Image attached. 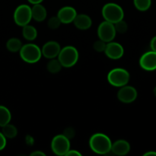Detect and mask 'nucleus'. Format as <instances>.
I'll use <instances>...</instances> for the list:
<instances>
[{"label":"nucleus","instance_id":"5","mask_svg":"<svg viewBox=\"0 0 156 156\" xmlns=\"http://www.w3.org/2000/svg\"><path fill=\"white\" fill-rule=\"evenodd\" d=\"M108 81L114 87H123L127 85L129 81V73L122 68L111 70L108 75Z\"/></svg>","mask_w":156,"mask_h":156},{"label":"nucleus","instance_id":"15","mask_svg":"<svg viewBox=\"0 0 156 156\" xmlns=\"http://www.w3.org/2000/svg\"><path fill=\"white\" fill-rule=\"evenodd\" d=\"M75 26L79 30H88L92 24V21L88 15L85 14L77 15L73 21Z\"/></svg>","mask_w":156,"mask_h":156},{"label":"nucleus","instance_id":"27","mask_svg":"<svg viewBox=\"0 0 156 156\" xmlns=\"http://www.w3.org/2000/svg\"><path fill=\"white\" fill-rule=\"evenodd\" d=\"M74 130H73L72 128H67V129H66L65 131H64L63 135H65L68 139H71L74 136Z\"/></svg>","mask_w":156,"mask_h":156},{"label":"nucleus","instance_id":"17","mask_svg":"<svg viewBox=\"0 0 156 156\" xmlns=\"http://www.w3.org/2000/svg\"><path fill=\"white\" fill-rule=\"evenodd\" d=\"M22 34L24 39L29 41H32L37 38V31L36 28H35L34 26L30 25V24H28L23 26Z\"/></svg>","mask_w":156,"mask_h":156},{"label":"nucleus","instance_id":"11","mask_svg":"<svg viewBox=\"0 0 156 156\" xmlns=\"http://www.w3.org/2000/svg\"><path fill=\"white\" fill-rule=\"evenodd\" d=\"M105 53L108 58L111 59H119L123 56L124 50L121 44L111 41L107 43Z\"/></svg>","mask_w":156,"mask_h":156},{"label":"nucleus","instance_id":"23","mask_svg":"<svg viewBox=\"0 0 156 156\" xmlns=\"http://www.w3.org/2000/svg\"><path fill=\"white\" fill-rule=\"evenodd\" d=\"M114 24V27H115L116 31L118 32L120 34H124L126 33V30L128 29L127 24L126 21H123V19L120 20V21L116 22Z\"/></svg>","mask_w":156,"mask_h":156},{"label":"nucleus","instance_id":"2","mask_svg":"<svg viewBox=\"0 0 156 156\" xmlns=\"http://www.w3.org/2000/svg\"><path fill=\"white\" fill-rule=\"evenodd\" d=\"M79 51L76 47L66 46L61 49L57 57L62 67L70 68L76 65L79 60Z\"/></svg>","mask_w":156,"mask_h":156},{"label":"nucleus","instance_id":"31","mask_svg":"<svg viewBox=\"0 0 156 156\" xmlns=\"http://www.w3.org/2000/svg\"><path fill=\"white\" fill-rule=\"evenodd\" d=\"M143 156H156V152H154V151H149V152H146V153L143 155Z\"/></svg>","mask_w":156,"mask_h":156},{"label":"nucleus","instance_id":"21","mask_svg":"<svg viewBox=\"0 0 156 156\" xmlns=\"http://www.w3.org/2000/svg\"><path fill=\"white\" fill-rule=\"evenodd\" d=\"M62 67V66L60 62H59V61L58 59H56L55 58L54 59H50V60L49 61L47 66V70L50 73H53V74H56V73L60 72Z\"/></svg>","mask_w":156,"mask_h":156},{"label":"nucleus","instance_id":"12","mask_svg":"<svg viewBox=\"0 0 156 156\" xmlns=\"http://www.w3.org/2000/svg\"><path fill=\"white\" fill-rule=\"evenodd\" d=\"M61 47L56 41H49L46 43L42 47V55L47 59H54L57 57L60 52Z\"/></svg>","mask_w":156,"mask_h":156},{"label":"nucleus","instance_id":"4","mask_svg":"<svg viewBox=\"0 0 156 156\" xmlns=\"http://www.w3.org/2000/svg\"><path fill=\"white\" fill-rule=\"evenodd\" d=\"M19 52L22 60L27 63L37 62L42 56V52L40 47L34 44H27L22 46Z\"/></svg>","mask_w":156,"mask_h":156},{"label":"nucleus","instance_id":"7","mask_svg":"<svg viewBox=\"0 0 156 156\" xmlns=\"http://www.w3.org/2000/svg\"><path fill=\"white\" fill-rule=\"evenodd\" d=\"M32 19L31 8L27 5H20L17 7L14 12V21L18 26H23L28 24Z\"/></svg>","mask_w":156,"mask_h":156},{"label":"nucleus","instance_id":"29","mask_svg":"<svg viewBox=\"0 0 156 156\" xmlns=\"http://www.w3.org/2000/svg\"><path fill=\"white\" fill-rule=\"evenodd\" d=\"M150 47L152 51L156 52V36L154 37L150 42Z\"/></svg>","mask_w":156,"mask_h":156},{"label":"nucleus","instance_id":"9","mask_svg":"<svg viewBox=\"0 0 156 156\" xmlns=\"http://www.w3.org/2000/svg\"><path fill=\"white\" fill-rule=\"evenodd\" d=\"M137 98V91L135 88L129 85L120 87L117 92V98L120 102L124 104H129L133 102Z\"/></svg>","mask_w":156,"mask_h":156},{"label":"nucleus","instance_id":"3","mask_svg":"<svg viewBox=\"0 0 156 156\" xmlns=\"http://www.w3.org/2000/svg\"><path fill=\"white\" fill-rule=\"evenodd\" d=\"M102 15L105 21L115 24L117 21L123 19L124 12L123 9L116 3H108L102 9Z\"/></svg>","mask_w":156,"mask_h":156},{"label":"nucleus","instance_id":"6","mask_svg":"<svg viewBox=\"0 0 156 156\" xmlns=\"http://www.w3.org/2000/svg\"><path fill=\"white\" fill-rule=\"evenodd\" d=\"M51 149L56 155H66V152L70 149L69 139L63 134L56 136L52 140Z\"/></svg>","mask_w":156,"mask_h":156},{"label":"nucleus","instance_id":"32","mask_svg":"<svg viewBox=\"0 0 156 156\" xmlns=\"http://www.w3.org/2000/svg\"><path fill=\"white\" fill-rule=\"evenodd\" d=\"M27 1H28L30 4L35 5V4H40V3L42 2L44 0H27Z\"/></svg>","mask_w":156,"mask_h":156},{"label":"nucleus","instance_id":"22","mask_svg":"<svg viewBox=\"0 0 156 156\" xmlns=\"http://www.w3.org/2000/svg\"><path fill=\"white\" fill-rule=\"evenodd\" d=\"M134 5L141 12H146L150 8L152 0H133Z\"/></svg>","mask_w":156,"mask_h":156},{"label":"nucleus","instance_id":"33","mask_svg":"<svg viewBox=\"0 0 156 156\" xmlns=\"http://www.w3.org/2000/svg\"><path fill=\"white\" fill-rule=\"evenodd\" d=\"M154 92H155V94L156 95V88H155V90H154Z\"/></svg>","mask_w":156,"mask_h":156},{"label":"nucleus","instance_id":"16","mask_svg":"<svg viewBox=\"0 0 156 156\" xmlns=\"http://www.w3.org/2000/svg\"><path fill=\"white\" fill-rule=\"evenodd\" d=\"M32 18L37 22H41L44 21L47 18V10L44 5L40 4L34 5L33 8L31 9Z\"/></svg>","mask_w":156,"mask_h":156},{"label":"nucleus","instance_id":"26","mask_svg":"<svg viewBox=\"0 0 156 156\" xmlns=\"http://www.w3.org/2000/svg\"><path fill=\"white\" fill-rule=\"evenodd\" d=\"M6 146V138L2 133L0 132V151L5 149Z\"/></svg>","mask_w":156,"mask_h":156},{"label":"nucleus","instance_id":"30","mask_svg":"<svg viewBox=\"0 0 156 156\" xmlns=\"http://www.w3.org/2000/svg\"><path fill=\"white\" fill-rule=\"evenodd\" d=\"M46 155L41 151H35V152H33L31 154H30V156H45Z\"/></svg>","mask_w":156,"mask_h":156},{"label":"nucleus","instance_id":"25","mask_svg":"<svg viewBox=\"0 0 156 156\" xmlns=\"http://www.w3.org/2000/svg\"><path fill=\"white\" fill-rule=\"evenodd\" d=\"M106 42L101 41V40H99V41H95V42L94 43L93 47H94V50H96L97 52H98V53H102V52H105V48H106Z\"/></svg>","mask_w":156,"mask_h":156},{"label":"nucleus","instance_id":"19","mask_svg":"<svg viewBox=\"0 0 156 156\" xmlns=\"http://www.w3.org/2000/svg\"><path fill=\"white\" fill-rule=\"evenodd\" d=\"M21 47H22V43L18 38H11L6 43L7 49L12 53H16V52L20 51Z\"/></svg>","mask_w":156,"mask_h":156},{"label":"nucleus","instance_id":"24","mask_svg":"<svg viewBox=\"0 0 156 156\" xmlns=\"http://www.w3.org/2000/svg\"><path fill=\"white\" fill-rule=\"evenodd\" d=\"M61 21H59V18L57 16L51 17L47 21V25L52 30H56L60 26Z\"/></svg>","mask_w":156,"mask_h":156},{"label":"nucleus","instance_id":"20","mask_svg":"<svg viewBox=\"0 0 156 156\" xmlns=\"http://www.w3.org/2000/svg\"><path fill=\"white\" fill-rule=\"evenodd\" d=\"M2 134L8 139H13L18 134V129L14 125L8 124L2 126Z\"/></svg>","mask_w":156,"mask_h":156},{"label":"nucleus","instance_id":"1","mask_svg":"<svg viewBox=\"0 0 156 156\" xmlns=\"http://www.w3.org/2000/svg\"><path fill=\"white\" fill-rule=\"evenodd\" d=\"M89 146L94 153L105 155L111 152L112 143L108 136L98 133L91 136L89 140Z\"/></svg>","mask_w":156,"mask_h":156},{"label":"nucleus","instance_id":"10","mask_svg":"<svg viewBox=\"0 0 156 156\" xmlns=\"http://www.w3.org/2000/svg\"><path fill=\"white\" fill-rule=\"evenodd\" d=\"M140 65L146 71H154L156 69V52H146L140 59Z\"/></svg>","mask_w":156,"mask_h":156},{"label":"nucleus","instance_id":"14","mask_svg":"<svg viewBox=\"0 0 156 156\" xmlns=\"http://www.w3.org/2000/svg\"><path fill=\"white\" fill-rule=\"evenodd\" d=\"M111 151L116 155H126L130 151V145L126 140H119L112 143Z\"/></svg>","mask_w":156,"mask_h":156},{"label":"nucleus","instance_id":"18","mask_svg":"<svg viewBox=\"0 0 156 156\" xmlns=\"http://www.w3.org/2000/svg\"><path fill=\"white\" fill-rule=\"evenodd\" d=\"M12 119V114L9 110L5 106L0 105V126L2 127L5 125L9 123Z\"/></svg>","mask_w":156,"mask_h":156},{"label":"nucleus","instance_id":"8","mask_svg":"<svg viewBox=\"0 0 156 156\" xmlns=\"http://www.w3.org/2000/svg\"><path fill=\"white\" fill-rule=\"evenodd\" d=\"M117 31L114 27V24L111 22L105 21L101 23L98 28V35L99 39L105 41L106 43H109L114 41L116 37Z\"/></svg>","mask_w":156,"mask_h":156},{"label":"nucleus","instance_id":"28","mask_svg":"<svg viewBox=\"0 0 156 156\" xmlns=\"http://www.w3.org/2000/svg\"><path fill=\"white\" fill-rule=\"evenodd\" d=\"M66 156H81L82 155V154H81L79 152H78L77 150H75V149H72L71 150V149H69V150L66 152Z\"/></svg>","mask_w":156,"mask_h":156},{"label":"nucleus","instance_id":"13","mask_svg":"<svg viewBox=\"0 0 156 156\" xmlns=\"http://www.w3.org/2000/svg\"><path fill=\"white\" fill-rule=\"evenodd\" d=\"M76 15L77 12L74 8L66 6L59 9L56 16L59 18V21L62 24H70L73 22Z\"/></svg>","mask_w":156,"mask_h":156}]
</instances>
